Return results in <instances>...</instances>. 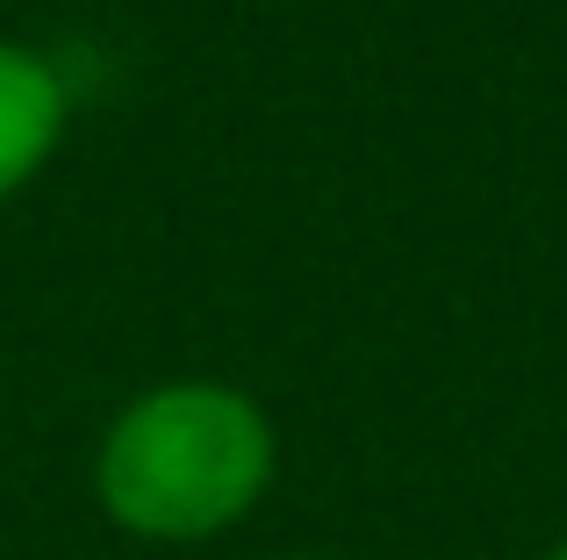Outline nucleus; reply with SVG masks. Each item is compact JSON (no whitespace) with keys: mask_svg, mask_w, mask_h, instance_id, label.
Wrapping results in <instances>:
<instances>
[{"mask_svg":"<svg viewBox=\"0 0 567 560\" xmlns=\"http://www.w3.org/2000/svg\"><path fill=\"white\" fill-rule=\"evenodd\" d=\"M280 475V432L237 381H158L130 395L94 446V504L144 547H202L266 504Z\"/></svg>","mask_w":567,"mask_h":560,"instance_id":"nucleus-1","label":"nucleus"},{"mask_svg":"<svg viewBox=\"0 0 567 560\" xmlns=\"http://www.w3.org/2000/svg\"><path fill=\"white\" fill-rule=\"evenodd\" d=\"M72 123V86L51 51L0 37V201L22 195L58 158Z\"/></svg>","mask_w":567,"mask_h":560,"instance_id":"nucleus-2","label":"nucleus"},{"mask_svg":"<svg viewBox=\"0 0 567 560\" xmlns=\"http://www.w3.org/2000/svg\"><path fill=\"white\" fill-rule=\"evenodd\" d=\"M266 560H331V553H266Z\"/></svg>","mask_w":567,"mask_h":560,"instance_id":"nucleus-3","label":"nucleus"},{"mask_svg":"<svg viewBox=\"0 0 567 560\" xmlns=\"http://www.w3.org/2000/svg\"><path fill=\"white\" fill-rule=\"evenodd\" d=\"M546 560H567V539H554V547H546Z\"/></svg>","mask_w":567,"mask_h":560,"instance_id":"nucleus-4","label":"nucleus"}]
</instances>
